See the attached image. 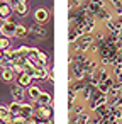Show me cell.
Wrapping results in <instances>:
<instances>
[{
    "mask_svg": "<svg viewBox=\"0 0 122 124\" xmlns=\"http://www.w3.org/2000/svg\"><path fill=\"white\" fill-rule=\"evenodd\" d=\"M15 22L12 21V19H5L4 21V24L2 26H0V34H2V36H5V38H14L15 36Z\"/></svg>",
    "mask_w": 122,
    "mask_h": 124,
    "instance_id": "cell-1",
    "label": "cell"
},
{
    "mask_svg": "<svg viewBox=\"0 0 122 124\" xmlns=\"http://www.w3.org/2000/svg\"><path fill=\"white\" fill-rule=\"evenodd\" d=\"M34 116L39 119V121H48V119H51V109L48 107V105H39L36 110H34Z\"/></svg>",
    "mask_w": 122,
    "mask_h": 124,
    "instance_id": "cell-2",
    "label": "cell"
},
{
    "mask_svg": "<svg viewBox=\"0 0 122 124\" xmlns=\"http://www.w3.org/2000/svg\"><path fill=\"white\" fill-rule=\"evenodd\" d=\"M34 19H36L37 24H44V22L49 19V12H48L46 9H36V12H34Z\"/></svg>",
    "mask_w": 122,
    "mask_h": 124,
    "instance_id": "cell-3",
    "label": "cell"
},
{
    "mask_svg": "<svg viewBox=\"0 0 122 124\" xmlns=\"http://www.w3.org/2000/svg\"><path fill=\"white\" fill-rule=\"evenodd\" d=\"M10 92H12V95H14V99H15L17 102H22V97H24V88H22L19 83H12V85H10Z\"/></svg>",
    "mask_w": 122,
    "mask_h": 124,
    "instance_id": "cell-4",
    "label": "cell"
},
{
    "mask_svg": "<svg viewBox=\"0 0 122 124\" xmlns=\"http://www.w3.org/2000/svg\"><path fill=\"white\" fill-rule=\"evenodd\" d=\"M31 116H34V107L31 104H22V107H21V117L29 119Z\"/></svg>",
    "mask_w": 122,
    "mask_h": 124,
    "instance_id": "cell-5",
    "label": "cell"
},
{
    "mask_svg": "<svg viewBox=\"0 0 122 124\" xmlns=\"http://www.w3.org/2000/svg\"><path fill=\"white\" fill-rule=\"evenodd\" d=\"M7 107H9L10 114H12L14 117H17V116H21V107H22V102H17V100H14V102H12V104H9Z\"/></svg>",
    "mask_w": 122,
    "mask_h": 124,
    "instance_id": "cell-6",
    "label": "cell"
},
{
    "mask_svg": "<svg viewBox=\"0 0 122 124\" xmlns=\"http://www.w3.org/2000/svg\"><path fill=\"white\" fill-rule=\"evenodd\" d=\"M36 102H37V105H49V104H53V99H51V95H49V93L43 92Z\"/></svg>",
    "mask_w": 122,
    "mask_h": 124,
    "instance_id": "cell-7",
    "label": "cell"
},
{
    "mask_svg": "<svg viewBox=\"0 0 122 124\" xmlns=\"http://www.w3.org/2000/svg\"><path fill=\"white\" fill-rule=\"evenodd\" d=\"M31 80H32V78H31L29 75L21 73V75H19V78H17V83H19L22 88H26V87H29V85H31Z\"/></svg>",
    "mask_w": 122,
    "mask_h": 124,
    "instance_id": "cell-8",
    "label": "cell"
},
{
    "mask_svg": "<svg viewBox=\"0 0 122 124\" xmlns=\"http://www.w3.org/2000/svg\"><path fill=\"white\" fill-rule=\"evenodd\" d=\"M14 12H15L17 16H21V17H24V16L27 14V4H26V0H21V4L14 9Z\"/></svg>",
    "mask_w": 122,
    "mask_h": 124,
    "instance_id": "cell-9",
    "label": "cell"
},
{
    "mask_svg": "<svg viewBox=\"0 0 122 124\" xmlns=\"http://www.w3.org/2000/svg\"><path fill=\"white\" fill-rule=\"evenodd\" d=\"M27 34H29V29H27V27H24V26H21V24L15 26V38H21V39H22V38H26Z\"/></svg>",
    "mask_w": 122,
    "mask_h": 124,
    "instance_id": "cell-10",
    "label": "cell"
},
{
    "mask_svg": "<svg viewBox=\"0 0 122 124\" xmlns=\"http://www.w3.org/2000/svg\"><path fill=\"white\" fill-rule=\"evenodd\" d=\"M2 80L7 82V83H10V82L14 80V71H12L10 68H4V70H2Z\"/></svg>",
    "mask_w": 122,
    "mask_h": 124,
    "instance_id": "cell-11",
    "label": "cell"
},
{
    "mask_svg": "<svg viewBox=\"0 0 122 124\" xmlns=\"http://www.w3.org/2000/svg\"><path fill=\"white\" fill-rule=\"evenodd\" d=\"M49 75H48V68L46 66H37L36 68V78H39V80H44V78H48Z\"/></svg>",
    "mask_w": 122,
    "mask_h": 124,
    "instance_id": "cell-12",
    "label": "cell"
},
{
    "mask_svg": "<svg viewBox=\"0 0 122 124\" xmlns=\"http://www.w3.org/2000/svg\"><path fill=\"white\" fill-rule=\"evenodd\" d=\"M10 49V39L5 36H0V51H7Z\"/></svg>",
    "mask_w": 122,
    "mask_h": 124,
    "instance_id": "cell-13",
    "label": "cell"
},
{
    "mask_svg": "<svg viewBox=\"0 0 122 124\" xmlns=\"http://www.w3.org/2000/svg\"><path fill=\"white\" fill-rule=\"evenodd\" d=\"M46 63H48V56L39 51V54L36 58V66H46Z\"/></svg>",
    "mask_w": 122,
    "mask_h": 124,
    "instance_id": "cell-14",
    "label": "cell"
},
{
    "mask_svg": "<svg viewBox=\"0 0 122 124\" xmlns=\"http://www.w3.org/2000/svg\"><path fill=\"white\" fill-rule=\"evenodd\" d=\"M41 93H43L41 88H37V87H29V97H31L32 100H37Z\"/></svg>",
    "mask_w": 122,
    "mask_h": 124,
    "instance_id": "cell-15",
    "label": "cell"
},
{
    "mask_svg": "<svg viewBox=\"0 0 122 124\" xmlns=\"http://www.w3.org/2000/svg\"><path fill=\"white\" fill-rule=\"evenodd\" d=\"M31 32L34 34V36H39V38H43L46 32H44V29L41 27V26H37V24H34L32 27H31Z\"/></svg>",
    "mask_w": 122,
    "mask_h": 124,
    "instance_id": "cell-16",
    "label": "cell"
},
{
    "mask_svg": "<svg viewBox=\"0 0 122 124\" xmlns=\"http://www.w3.org/2000/svg\"><path fill=\"white\" fill-rule=\"evenodd\" d=\"M10 124H27V122H26V119H24V117L17 116V117H14V119H12V122H10Z\"/></svg>",
    "mask_w": 122,
    "mask_h": 124,
    "instance_id": "cell-17",
    "label": "cell"
},
{
    "mask_svg": "<svg viewBox=\"0 0 122 124\" xmlns=\"http://www.w3.org/2000/svg\"><path fill=\"white\" fill-rule=\"evenodd\" d=\"M7 4H9V5H10L12 9H15V7H17V5L21 4V0H7Z\"/></svg>",
    "mask_w": 122,
    "mask_h": 124,
    "instance_id": "cell-18",
    "label": "cell"
},
{
    "mask_svg": "<svg viewBox=\"0 0 122 124\" xmlns=\"http://www.w3.org/2000/svg\"><path fill=\"white\" fill-rule=\"evenodd\" d=\"M4 60V51H0V61Z\"/></svg>",
    "mask_w": 122,
    "mask_h": 124,
    "instance_id": "cell-19",
    "label": "cell"
},
{
    "mask_svg": "<svg viewBox=\"0 0 122 124\" xmlns=\"http://www.w3.org/2000/svg\"><path fill=\"white\" fill-rule=\"evenodd\" d=\"M4 21H5V19H2V17H0V26H2V24H4Z\"/></svg>",
    "mask_w": 122,
    "mask_h": 124,
    "instance_id": "cell-20",
    "label": "cell"
},
{
    "mask_svg": "<svg viewBox=\"0 0 122 124\" xmlns=\"http://www.w3.org/2000/svg\"><path fill=\"white\" fill-rule=\"evenodd\" d=\"M39 124H48V122H44V121H41V122H39Z\"/></svg>",
    "mask_w": 122,
    "mask_h": 124,
    "instance_id": "cell-21",
    "label": "cell"
},
{
    "mask_svg": "<svg viewBox=\"0 0 122 124\" xmlns=\"http://www.w3.org/2000/svg\"><path fill=\"white\" fill-rule=\"evenodd\" d=\"M2 2H7V0H2Z\"/></svg>",
    "mask_w": 122,
    "mask_h": 124,
    "instance_id": "cell-22",
    "label": "cell"
}]
</instances>
